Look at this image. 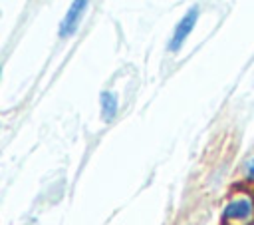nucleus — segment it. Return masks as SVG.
<instances>
[{"label":"nucleus","instance_id":"5","mask_svg":"<svg viewBox=\"0 0 254 225\" xmlns=\"http://www.w3.org/2000/svg\"><path fill=\"white\" fill-rule=\"evenodd\" d=\"M246 179L248 181H254V157L246 163Z\"/></svg>","mask_w":254,"mask_h":225},{"label":"nucleus","instance_id":"3","mask_svg":"<svg viewBox=\"0 0 254 225\" xmlns=\"http://www.w3.org/2000/svg\"><path fill=\"white\" fill-rule=\"evenodd\" d=\"M252 217V201L248 197H236L224 207V221H248Z\"/></svg>","mask_w":254,"mask_h":225},{"label":"nucleus","instance_id":"1","mask_svg":"<svg viewBox=\"0 0 254 225\" xmlns=\"http://www.w3.org/2000/svg\"><path fill=\"white\" fill-rule=\"evenodd\" d=\"M87 4H89V0H73L71 2V6L67 8L64 20L60 24V38H69L77 30V26L87 10Z\"/></svg>","mask_w":254,"mask_h":225},{"label":"nucleus","instance_id":"2","mask_svg":"<svg viewBox=\"0 0 254 225\" xmlns=\"http://www.w3.org/2000/svg\"><path fill=\"white\" fill-rule=\"evenodd\" d=\"M196 18H198V10H196V8H190V10L181 18V22L177 24V28H175V32H173V38H171V42H169V50H171V52L181 50V46L185 44V40H187L189 34L192 32V28H194V24H196Z\"/></svg>","mask_w":254,"mask_h":225},{"label":"nucleus","instance_id":"4","mask_svg":"<svg viewBox=\"0 0 254 225\" xmlns=\"http://www.w3.org/2000/svg\"><path fill=\"white\" fill-rule=\"evenodd\" d=\"M101 113L105 121H111L117 113V96L113 92H103L101 94Z\"/></svg>","mask_w":254,"mask_h":225}]
</instances>
